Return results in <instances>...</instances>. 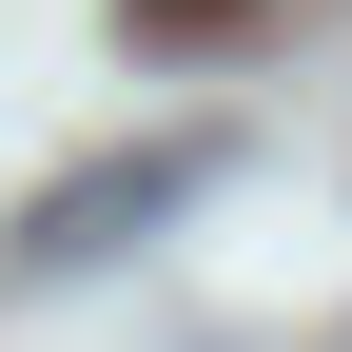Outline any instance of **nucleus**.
<instances>
[{"label": "nucleus", "mask_w": 352, "mask_h": 352, "mask_svg": "<svg viewBox=\"0 0 352 352\" xmlns=\"http://www.w3.org/2000/svg\"><path fill=\"white\" fill-rule=\"evenodd\" d=\"M215 176V138H138V157H98V176H59V196L20 215V274H78V254H138V215H176Z\"/></svg>", "instance_id": "nucleus-1"}]
</instances>
